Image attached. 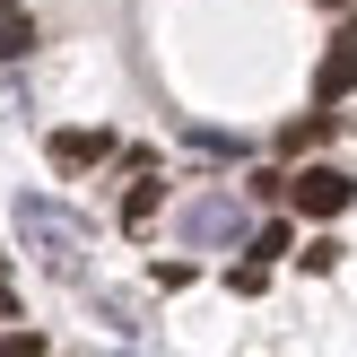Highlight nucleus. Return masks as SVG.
I'll list each match as a JSON object with an SVG mask.
<instances>
[{
  "instance_id": "obj_1",
  "label": "nucleus",
  "mask_w": 357,
  "mask_h": 357,
  "mask_svg": "<svg viewBox=\"0 0 357 357\" xmlns=\"http://www.w3.org/2000/svg\"><path fill=\"white\" fill-rule=\"evenodd\" d=\"M17 244H26L52 279H87V244H96V236H87L79 209H61V201H44V192H26V201H17Z\"/></svg>"
},
{
  "instance_id": "obj_2",
  "label": "nucleus",
  "mask_w": 357,
  "mask_h": 357,
  "mask_svg": "<svg viewBox=\"0 0 357 357\" xmlns=\"http://www.w3.org/2000/svg\"><path fill=\"white\" fill-rule=\"evenodd\" d=\"M288 201H296V218H340L357 201V183L340 166H305V174H288Z\"/></svg>"
},
{
  "instance_id": "obj_3",
  "label": "nucleus",
  "mask_w": 357,
  "mask_h": 357,
  "mask_svg": "<svg viewBox=\"0 0 357 357\" xmlns=\"http://www.w3.org/2000/svg\"><path fill=\"white\" fill-rule=\"evenodd\" d=\"M236 236H244V201L236 192H201L183 209V244H236Z\"/></svg>"
},
{
  "instance_id": "obj_4",
  "label": "nucleus",
  "mask_w": 357,
  "mask_h": 357,
  "mask_svg": "<svg viewBox=\"0 0 357 357\" xmlns=\"http://www.w3.org/2000/svg\"><path fill=\"white\" fill-rule=\"evenodd\" d=\"M349 87H357V9H349V26L331 35V52H323V70H314V96H323V105H340Z\"/></svg>"
},
{
  "instance_id": "obj_5",
  "label": "nucleus",
  "mask_w": 357,
  "mask_h": 357,
  "mask_svg": "<svg viewBox=\"0 0 357 357\" xmlns=\"http://www.w3.org/2000/svg\"><path fill=\"white\" fill-rule=\"evenodd\" d=\"M96 157H114V131H52V166H61V174L96 166Z\"/></svg>"
},
{
  "instance_id": "obj_6",
  "label": "nucleus",
  "mask_w": 357,
  "mask_h": 357,
  "mask_svg": "<svg viewBox=\"0 0 357 357\" xmlns=\"http://www.w3.org/2000/svg\"><path fill=\"white\" fill-rule=\"evenodd\" d=\"M157 209H166V183H131V192H122V227H131V236H149Z\"/></svg>"
},
{
  "instance_id": "obj_7",
  "label": "nucleus",
  "mask_w": 357,
  "mask_h": 357,
  "mask_svg": "<svg viewBox=\"0 0 357 357\" xmlns=\"http://www.w3.org/2000/svg\"><path fill=\"white\" fill-rule=\"evenodd\" d=\"M26 52H35V26L17 9H0V61H26Z\"/></svg>"
},
{
  "instance_id": "obj_8",
  "label": "nucleus",
  "mask_w": 357,
  "mask_h": 357,
  "mask_svg": "<svg viewBox=\"0 0 357 357\" xmlns=\"http://www.w3.org/2000/svg\"><path fill=\"white\" fill-rule=\"evenodd\" d=\"M323 131H331V114H305V122H288V131H279V149H296V157H305Z\"/></svg>"
},
{
  "instance_id": "obj_9",
  "label": "nucleus",
  "mask_w": 357,
  "mask_h": 357,
  "mask_svg": "<svg viewBox=\"0 0 357 357\" xmlns=\"http://www.w3.org/2000/svg\"><path fill=\"white\" fill-rule=\"evenodd\" d=\"M288 244H296V236H288V218H271V227H253V253H261V261H279V253H288Z\"/></svg>"
},
{
  "instance_id": "obj_10",
  "label": "nucleus",
  "mask_w": 357,
  "mask_h": 357,
  "mask_svg": "<svg viewBox=\"0 0 357 357\" xmlns=\"http://www.w3.org/2000/svg\"><path fill=\"white\" fill-rule=\"evenodd\" d=\"M296 261H305V271L323 279V271H340V244H331V236H314V244H305V253H296Z\"/></svg>"
},
{
  "instance_id": "obj_11",
  "label": "nucleus",
  "mask_w": 357,
  "mask_h": 357,
  "mask_svg": "<svg viewBox=\"0 0 357 357\" xmlns=\"http://www.w3.org/2000/svg\"><path fill=\"white\" fill-rule=\"evenodd\" d=\"M227 279H236V296H261V279H271V261L253 253V261H236V271H227Z\"/></svg>"
},
{
  "instance_id": "obj_12",
  "label": "nucleus",
  "mask_w": 357,
  "mask_h": 357,
  "mask_svg": "<svg viewBox=\"0 0 357 357\" xmlns=\"http://www.w3.org/2000/svg\"><path fill=\"white\" fill-rule=\"evenodd\" d=\"M9 314H17V296H9V279H0V323H9Z\"/></svg>"
},
{
  "instance_id": "obj_13",
  "label": "nucleus",
  "mask_w": 357,
  "mask_h": 357,
  "mask_svg": "<svg viewBox=\"0 0 357 357\" xmlns=\"http://www.w3.org/2000/svg\"><path fill=\"white\" fill-rule=\"evenodd\" d=\"M314 9H357V0H314Z\"/></svg>"
},
{
  "instance_id": "obj_14",
  "label": "nucleus",
  "mask_w": 357,
  "mask_h": 357,
  "mask_svg": "<svg viewBox=\"0 0 357 357\" xmlns=\"http://www.w3.org/2000/svg\"><path fill=\"white\" fill-rule=\"evenodd\" d=\"M0 9H17V0H0Z\"/></svg>"
}]
</instances>
